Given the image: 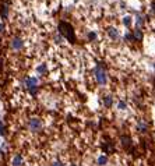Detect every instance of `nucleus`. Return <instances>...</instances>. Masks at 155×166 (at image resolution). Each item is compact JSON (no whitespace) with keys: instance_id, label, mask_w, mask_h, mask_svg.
<instances>
[{"instance_id":"1","label":"nucleus","mask_w":155,"mask_h":166,"mask_svg":"<svg viewBox=\"0 0 155 166\" xmlns=\"http://www.w3.org/2000/svg\"><path fill=\"white\" fill-rule=\"evenodd\" d=\"M57 29H59V32H60V34H62L63 36L69 40V42L76 43L77 38H76V32H74V28H73L71 24L66 23V21H60V23H59V27H57Z\"/></svg>"},{"instance_id":"2","label":"nucleus","mask_w":155,"mask_h":166,"mask_svg":"<svg viewBox=\"0 0 155 166\" xmlns=\"http://www.w3.org/2000/svg\"><path fill=\"white\" fill-rule=\"evenodd\" d=\"M38 84H39V81L37 77H28V78L25 80V87H27V89L30 91V94L32 96H35L37 92H38Z\"/></svg>"},{"instance_id":"3","label":"nucleus","mask_w":155,"mask_h":166,"mask_svg":"<svg viewBox=\"0 0 155 166\" xmlns=\"http://www.w3.org/2000/svg\"><path fill=\"white\" fill-rule=\"evenodd\" d=\"M42 127H43V123L39 117H31L28 120V128L32 133H39L42 130Z\"/></svg>"},{"instance_id":"4","label":"nucleus","mask_w":155,"mask_h":166,"mask_svg":"<svg viewBox=\"0 0 155 166\" xmlns=\"http://www.w3.org/2000/svg\"><path fill=\"white\" fill-rule=\"evenodd\" d=\"M95 78H96L99 85H105V84H106L108 75H106V71H105V69H103L102 66H98V67L95 69Z\"/></svg>"},{"instance_id":"5","label":"nucleus","mask_w":155,"mask_h":166,"mask_svg":"<svg viewBox=\"0 0 155 166\" xmlns=\"http://www.w3.org/2000/svg\"><path fill=\"white\" fill-rule=\"evenodd\" d=\"M24 46V42L21 38H13L11 40V47L14 49V50H20V49H23Z\"/></svg>"},{"instance_id":"6","label":"nucleus","mask_w":155,"mask_h":166,"mask_svg":"<svg viewBox=\"0 0 155 166\" xmlns=\"http://www.w3.org/2000/svg\"><path fill=\"white\" fill-rule=\"evenodd\" d=\"M24 165V158L23 155H20V154H17L13 156L11 159V166H23Z\"/></svg>"},{"instance_id":"7","label":"nucleus","mask_w":155,"mask_h":166,"mask_svg":"<svg viewBox=\"0 0 155 166\" xmlns=\"http://www.w3.org/2000/svg\"><path fill=\"white\" fill-rule=\"evenodd\" d=\"M120 141H122L124 148H130V147H132V138H130L129 135H122V137H120Z\"/></svg>"},{"instance_id":"8","label":"nucleus","mask_w":155,"mask_h":166,"mask_svg":"<svg viewBox=\"0 0 155 166\" xmlns=\"http://www.w3.org/2000/svg\"><path fill=\"white\" fill-rule=\"evenodd\" d=\"M102 150H103V152H106V154H112V152L115 151V147H113L112 142H105V144L102 145Z\"/></svg>"},{"instance_id":"9","label":"nucleus","mask_w":155,"mask_h":166,"mask_svg":"<svg viewBox=\"0 0 155 166\" xmlns=\"http://www.w3.org/2000/svg\"><path fill=\"white\" fill-rule=\"evenodd\" d=\"M137 130L141 131V133H144V131H147L148 130V124L144 121V120H140L138 123H137Z\"/></svg>"},{"instance_id":"10","label":"nucleus","mask_w":155,"mask_h":166,"mask_svg":"<svg viewBox=\"0 0 155 166\" xmlns=\"http://www.w3.org/2000/svg\"><path fill=\"white\" fill-rule=\"evenodd\" d=\"M133 38H134V40H143L144 34H143V31H141L140 28H137V29L134 31V34H133Z\"/></svg>"},{"instance_id":"11","label":"nucleus","mask_w":155,"mask_h":166,"mask_svg":"<svg viewBox=\"0 0 155 166\" xmlns=\"http://www.w3.org/2000/svg\"><path fill=\"white\" fill-rule=\"evenodd\" d=\"M108 34H109V36H110L112 39H117V36H119V32H117V29H116V28H113V27L108 28Z\"/></svg>"},{"instance_id":"12","label":"nucleus","mask_w":155,"mask_h":166,"mask_svg":"<svg viewBox=\"0 0 155 166\" xmlns=\"http://www.w3.org/2000/svg\"><path fill=\"white\" fill-rule=\"evenodd\" d=\"M103 105H105L106 108H110V106L113 105V98H112L110 95H106V96H103Z\"/></svg>"},{"instance_id":"13","label":"nucleus","mask_w":155,"mask_h":166,"mask_svg":"<svg viewBox=\"0 0 155 166\" xmlns=\"http://www.w3.org/2000/svg\"><path fill=\"white\" fill-rule=\"evenodd\" d=\"M96 162H98L99 166H105L108 163V156H106V155H99L98 159H96Z\"/></svg>"},{"instance_id":"14","label":"nucleus","mask_w":155,"mask_h":166,"mask_svg":"<svg viewBox=\"0 0 155 166\" xmlns=\"http://www.w3.org/2000/svg\"><path fill=\"white\" fill-rule=\"evenodd\" d=\"M0 16H1V18H7L8 17V7L6 4H3L1 8H0Z\"/></svg>"},{"instance_id":"15","label":"nucleus","mask_w":155,"mask_h":166,"mask_svg":"<svg viewBox=\"0 0 155 166\" xmlns=\"http://www.w3.org/2000/svg\"><path fill=\"white\" fill-rule=\"evenodd\" d=\"M37 71H38V74H46V71H48L46 64H45V63L39 64L38 67H37Z\"/></svg>"},{"instance_id":"16","label":"nucleus","mask_w":155,"mask_h":166,"mask_svg":"<svg viewBox=\"0 0 155 166\" xmlns=\"http://www.w3.org/2000/svg\"><path fill=\"white\" fill-rule=\"evenodd\" d=\"M0 135L1 137H4L6 135V126H4V123L0 120Z\"/></svg>"},{"instance_id":"17","label":"nucleus","mask_w":155,"mask_h":166,"mask_svg":"<svg viewBox=\"0 0 155 166\" xmlns=\"http://www.w3.org/2000/svg\"><path fill=\"white\" fill-rule=\"evenodd\" d=\"M123 24L126 25V27H130V24H132V17H124L123 18Z\"/></svg>"},{"instance_id":"18","label":"nucleus","mask_w":155,"mask_h":166,"mask_svg":"<svg viewBox=\"0 0 155 166\" xmlns=\"http://www.w3.org/2000/svg\"><path fill=\"white\" fill-rule=\"evenodd\" d=\"M126 106H127V105H126V102H124V101H120V102L117 103V108H119V109H122V110H123V109H126Z\"/></svg>"},{"instance_id":"19","label":"nucleus","mask_w":155,"mask_h":166,"mask_svg":"<svg viewBox=\"0 0 155 166\" xmlns=\"http://www.w3.org/2000/svg\"><path fill=\"white\" fill-rule=\"evenodd\" d=\"M50 166H64V163H63V162H60V161H54V162H52V163H50Z\"/></svg>"},{"instance_id":"20","label":"nucleus","mask_w":155,"mask_h":166,"mask_svg":"<svg viewBox=\"0 0 155 166\" xmlns=\"http://www.w3.org/2000/svg\"><path fill=\"white\" fill-rule=\"evenodd\" d=\"M88 38H90L91 40L96 39V34H95V32H90V34H88Z\"/></svg>"},{"instance_id":"21","label":"nucleus","mask_w":155,"mask_h":166,"mask_svg":"<svg viewBox=\"0 0 155 166\" xmlns=\"http://www.w3.org/2000/svg\"><path fill=\"white\" fill-rule=\"evenodd\" d=\"M124 39H127V40H134V38H133V34H126V35H124Z\"/></svg>"},{"instance_id":"22","label":"nucleus","mask_w":155,"mask_h":166,"mask_svg":"<svg viewBox=\"0 0 155 166\" xmlns=\"http://www.w3.org/2000/svg\"><path fill=\"white\" fill-rule=\"evenodd\" d=\"M137 25H138V27H141V25H143V17H141V16L137 17Z\"/></svg>"},{"instance_id":"23","label":"nucleus","mask_w":155,"mask_h":166,"mask_svg":"<svg viewBox=\"0 0 155 166\" xmlns=\"http://www.w3.org/2000/svg\"><path fill=\"white\" fill-rule=\"evenodd\" d=\"M3 31H4V25H3V24L0 23V34H1Z\"/></svg>"},{"instance_id":"24","label":"nucleus","mask_w":155,"mask_h":166,"mask_svg":"<svg viewBox=\"0 0 155 166\" xmlns=\"http://www.w3.org/2000/svg\"><path fill=\"white\" fill-rule=\"evenodd\" d=\"M151 10H152V13H154V14H155V0H154V1H152V8H151Z\"/></svg>"},{"instance_id":"25","label":"nucleus","mask_w":155,"mask_h":166,"mask_svg":"<svg viewBox=\"0 0 155 166\" xmlns=\"http://www.w3.org/2000/svg\"><path fill=\"white\" fill-rule=\"evenodd\" d=\"M70 166H77V165H76V163H71V165H70Z\"/></svg>"}]
</instances>
